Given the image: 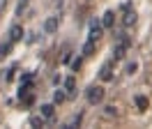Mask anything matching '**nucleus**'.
Segmentation results:
<instances>
[{"label":"nucleus","mask_w":152,"mask_h":129,"mask_svg":"<svg viewBox=\"0 0 152 129\" xmlns=\"http://www.w3.org/2000/svg\"><path fill=\"white\" fill-rule=\"evenodd\" d=\"M2 5H5V0H0V9H2Z\"/></svg>","instance_id":"obj_16"},{"label":"nucleus","mask_w":152,"mask_h":129,"mask_svg":"<svg viewBox=\"0 0 152 129\" xmlns=\"http://www.w3.org/2000/svg\"><path fill=\"white\" fill-rule=\"evenodd\" d=\"M104 95H106V90L102 85H90V88H88V101H90V104H102V101H104Z\"/></svg>","instance_id":"obj_1"},{"label":"nucleus","mask_w":152,"mask_h":129,"mask_svg":"<svg viewBox=\"0 0 152 129\" xmlns=\"http://www.w3.org/2000/svg\"><path fill=\"white\" fill-rule=\"evenodd\" d=\"M65 97H67V92H62V90H58L56 95H53V101H56V104H60V101H65Z\"/></svg>","instance_id":"obj_12"},{"label":"nucleus","mask_w":152,"mask_h":129,"mask_svg":"<svg viewBox=\"0 0 152 129\" xmlns=\"http://www.w3.org/2000/svg\"><path fill=\"white\" fill-rule=\"evenodd\" d=\"M134 21H136V14H134V12H127V14H124V26H132Z\"/></svg>","instance_id":"obj_11"},{"label":"nucleus","mask_w":152,"mask_h":129,"mask_svg":"<svg viewBox=\"0 0 152 129\" xmlns=\"http://www.w3.org/2000/svg\"><path fill=\"white\" fill-rule=\"evenodd\" d=\"M99 78H102V81H111V62L102 67V72H99Z\"/></svg>","instance_id":"obj_8"},{"label":"nucleus","mask_w":152,"mask_h":129,"mask_svg":"<svg viewBox=\"0 0 152 129\" xmlns=\"http://www.w3.org/2000/svg\"><path fill=\"white\" fill-rule=\"evenodd\" d=\"M113 21H115V14L113 12H106L104 18H102V26L104 28H113Z\"/></svg>","instance_id":"obj_7"},{"label":"nucleus","mask_w":152,"mask_h":129,"mask_svg":"<svg viewBox=\"0 0 152 129\" xmlns=\"http://www.w3.org/2000/svg\"><path fill=\"white\" fill-rule=\"evenodd\" d=\"M95 42H97V39H92V37H90V39L86 42V46H83V55H90V53H92V48H95Z\"/></svg>","instance_id":"obj_9"},{"label":"nucleus","mask_w":152,"mask_h":129,"mask_svg":"<svg viewBox=\"0 0 152 129\" xmlns=\"http://www.w3.org/2000/svg\"><path fill=\"white\" fill-rule=\"evenodd\" d=\"M136 104H138V108H148V99H145V97H136Z\"/></svg>","instance_id":"obj_14"},{"label":"nucleus","mask_w":152,"mask_h":129,"mask_svg":"<svg viewBox=\"0 0 152 129\" xmlns=\"http://www.w3.org/2000/svg\"><path fill=\"white\" fill-rule=\"evenodd\" d=\"M53 115H56V106H53V104H44V106H42V118L51 120Z\"/></svg>","instance_id":"obj_6"},{"label":"nucleus","mask_w":152,"mask_h":129,"mask_svg":"<svg viewBox=\"0 0 152 129\" xmlns=\"http://www.w3.org/2000/svg\"><path fill=\"white\" fill-rule=\"evenodd\" d=\"M21 37H23V28L16 23V26H12L10 28V42H19Z\"/></svg>","instance_id":"obj_5"},{"label":"nucleus","mask_w":152,"mask_h":129,"mask_svg":"<svg viewBox=\"0 0 152 129\" xmlns=\"http://www.w3.org/2000/svg\"><path fill=\"white\" fill-rule=\"evenodd\" d=\"M102 30H104L102 21H92V23H90V37H92V39H99V37H102Z\"/></svg>","instance_id":"obj_4"},{"label":"nucleus","mask_w":152,"mask_h":129,"mask_svg":"<svg viewBox=\"0 0 152 129\" xmlns=\"http://www.w3.org/2000/svg\"><path fill=\"white\" fill-rule=\"evenodd\" d=\"M10 46H12V42H10V44H0V60L10 53Z\"/></svg>","instance_id":"obj_13"},{"label":"nucleus","mask_w":152,"mask_h":129,"mask_svg":"<svg viewBox=\"0 0 152 129\" xmlns=\"http://www.w3.org/2000/svg\"><path fill=\"white\" fill-rule=\"evenodd\" d=\"M58 23H60V18H58V16H48L46 23H44V32H46V35L56 32V30H58Z\"/></svg>","instance_id":"obj_3"},{"label":"nucleus","mask_w":152,"mask_h":129,"mask_svg":"<svg viewBox=\"0 0 152 129\" xmlns=\"http://www.w3.org/2000/svg\"><path fill=\"white\" fill-rule=\"evenodd\" d=\"M65 90H67V95H74V76H69L65 81Z\"/></svg>","instance_id":"obj_10"},{"label":"nucleus","mask_w":152,"mask_h":129,"mask_svg":"<svg viewBox=\"0 0 152 129\" xmlns=\"http://www.w3.org/2000/svg\"><path fill=\"white\" fill-rule=\"evenodd\" d=\"M26 5H28V0H21V5H19V14H21V9L26 7Z\"/></svg>","instance_id":"obj_15"},{"label":"nucleus","mask_w":152,"mask_h":129,"mask_svg":"<svg viewBox=\"0 0 152 129\" xmlns=\"http://www.w3.org/2000/svg\"><path fill=\"white\" fill-rule=\"evenodd\" d=\"M127 48H129V39H127V37H122V39H120V42H118V46H115V51H113V62L115 60H122L124 55H127Z\"/></svg>","instance_id":"obj_2"}]
</instances>
